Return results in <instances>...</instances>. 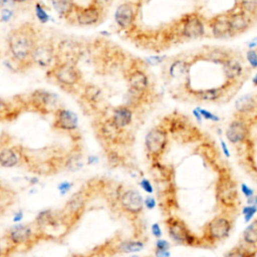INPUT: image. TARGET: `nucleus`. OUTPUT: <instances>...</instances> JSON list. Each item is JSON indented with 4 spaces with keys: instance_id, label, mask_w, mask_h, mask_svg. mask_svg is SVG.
Returning <instances> with one entry per match:
<instances>
[{
    "instance_id": "f257e3e1",
    "label": "nucleus",
    "mask_w": 257,
    "mask_h": 257,
    "mask_svg": "<svg viewBox=\"0 0 257 257\" xmlns=\"http://www.w3.org/2000/svg\"><path fill=\"white\" fill-rule=\"evenodd\" d=\"M9 51L13 58L26 63L31 60L32 52L36 46L34 33L28 26H21L11 31L8 37Z\"/></svg>"
},
{
    "instance_id": "f03ea898",
    "label": "nucleus",
    "mask_w": 257,
    "mask_h": 257,
    "mask_svg": "<svg viewBox=\"0 0 257 257\" xmlns=\"http://www.w3.org/2000/svg\"><path fill=\"white\" fill-rule=\"evenodd\" d=\"M164 125L169 132V135H171L176 141L183 144L192 143L200 137V132L193 123L190 122L186 115L179 113L168 115L167 123Z\"/></svg>"
},
{
    "instance_id": "7ed1b4c3",
    "label": "nucleus",
    "mask_w": 257,
    "mask_h": 257,
    "mask_svg": "<svg viewBox=\"0 0 257 257\" xmlns=\"http://www.w3.org/2000/svg\"><path fill=\"white\" fill-rule=\"evenodd\" d=\"M165 225L169 237L180 245L186 246H200L204 244V241L198 236H196L187 226V224L180 218L170 215L165 220Z\"/></svg>"
},
{
    "instance_id": "20e7f679",
    "label": "nucleus",
    "mask_w": 257,
    "mask_h": 257,
    "mask_svg": "<svg viewBox=\"0 0 257 257\" xmlns=\"http://www.w3.org/2000/svg\"><path fill=\"white\" fill-rule=\"evenodd\" d=\"M232 227L233 222L229 215L219 214L205 225L202 239L205 244L214 245L225 240L230 235Z\"/></svg>"
},
{
    "instance_id": "39448f33",
    "label": "nucleus",
    "mask_w": 257,
    "mask_h": 257,
    "mask_svg": "<svg viewBox=\"0 0 257 257\" xmlns=\"http://www.w3.org/2000/svg\"><path fill=\"white\" fill-rule=\"evenodd\" d=\"M169 144V132L164 124H159L147 133L145 137V151L152 161H160Z\"/></svg>"
},
{
    "instance_id": "423d86ee",
    "label": "nucleus",
    "mask_w": 257,
    "mask_h": 257,
    "mask_svg": "<svg viewBox=\"0 0 257 257\" xmlns=\"http://www.w3.org/2000/svg\"><path fill=\"white\" fill-rule=\"evenodd\" d=\"M216 198L224 209H232L238 202V189L235 181L225 172L220 173L216 184Z\"/></svg>"
},
{
    "instance_id": "0eeeda50",
    "label": "nucleus",
    "mask_w": 257,
    "mask_h": 257,
    "mask_svg": "<svg viewBox=\"0 0 257 257\" xmlns=\"http://www.w3.org/2000/svg\"><path fill=\"white\" fill-rule=\"evenodd\" d=\"M37 231H39L37 228L33 229L29 224H15L6 231L5 238L7 244L12 247L26 246L36 241L39 237Z\"/></svg>"
},
{
    "instance_id": "6e6552de",
    "label": "nucleus",
    "mask_w": 257,
    "mask_h": 257,
    "mask_svg": "<svg viewBox=\"0 0 257 257\" xmlns=\"http://www.w3.org/2000/svg\"><path fill=\"white\" fill-rule=\"evenodd\" d=\"M118 205L120 210L131 217L139 216L145 208L143 196L135 189H127L121 192L118 196Z\"/></svg>"
},
{
    "instance_id": "1a4fd4ad",
    "label": "nucleus",
    "mask_w": 257,
    "mask_h": 257,
    "mask_svg": "<svg viewBox=\"0 0 257 257\" xmlns=\"http://www.w3.org/2000/svg\"><path fill=\"white\" fill-rule=\"evenodd\" d=\"M57 100L58 97L56 94L44 89L34 90L29 99L32 107L41 113L54 112L58 108Z\"/></svg>"
},
{
    "instance_id": "9d476101",
    "label": "nucleus",
    "mask_w": 257,
    "mask_h": 257,
    "mask_svg": "<svg viewBox=\"0 0 257 257\" xmlns=\"http://www.w3.org/2000/svg\"><path fill=\"white\" fill-rule=\"evenodd\" d=\"M249 133V123L244 116L239 115L238 117L234 118L229 122L225 131V136L230 144L241 145L248 140Z\"/></svg>"
},
{
    "instance_id": "9b49d317",
    "label": "nucleus",
    "mask_w": 257,
    "mask_h": 257,
    "mask_svg": "<svg viewBox=\"0 0 257 257\" xmlns=\"http://www.w3.org/2000/svg\"><path fill=\"white\" fill-rule=\"evenodd\" d=\"M52 126L57 131L74 133L78 128V116L68 108L58 107L54 111Z\"/></svg>"
},
{
    "instance_id": "f8f14e48",
    "label": "nucleus",
    "mask_w": 257,
    "mask_h": 257,
    "mask_svg": "<svg viewBox=\"0 0 257 257\" xmlns=\"http://www.w3.org/2000/svg\"><path fill=\"white\" fill-rule=\"evenodd\" d=\"M53 75L63 86H73L80 80V74L75 64L58 63L53 68Z\"/></svg>"
},
{
    "instance_id": "ddd939ff",
    "label": "nucleus",
    "mask_w": 257,
    "mask_h": 257,
    "mask_svg": "<svg viewBox=\"0 0 257 257\" xmlns=\"http://www.w3.org/2000/svg\"><path fill=\"white\" fill-rule=\"evenodd\" d=\"M97 132L101 140L109 145L120 144V142L123 140L124 130L117 127L110 117L102 120L99 123Z\"/></svg>"
},
{
    "instance_id": "4468645a",
    "label": "nucleus",
    "mask_w": 257,
    "mask_h": 257,
    "mask_svg": "<svg viewBox=\"0 0 257 257\" xmlns=\"http://www.w3.org/2000/svg\"><path fill=\"white\" fill-rule=\"evenodd\" d=\"M228 21L232 34L236 35L247 31L253 25L254 17L238 8L228 14Z\"/></svg>"
},
{
    "instance_id": "2eb2a0df",
    "label": "nucleus",
    "mask_w": 257,
    "mask_h": 257,
    "mask_svg": "<svg viewBox=\"0 0 257 257\" xmlns=\"http://www.w3.org/2000/svg\"><path fill=\"white\" fill-rule=\"evenodd\" d=\"M55 57L53 47L48 43H41L35 46L31 55V61L41 67H49Z\"/></svg>"
},
{
    "instance_id": "dca6fc26",
    "label": "nucleus",
    "mask_w": 257,
    "mask_h": 257,
    "mask_svg": "<svg viewBox=\"0 0 257 257\" xmlns=\"http://www.w3.org/2000/svg\"><path fill=\"white\" fill-rule=\"evenodd\" d=\"M182 33L189 39H197L205 34V25L203 20L197 15L188 16L182 27Z\"/></svg>"
},
{
    "instance_id": "f3484780",
    "label": "nucleus",
    "mask_w": 257,
    "mask_h": 257,
    "mask_svg": "<svg viewBox=\"0 0 257 257\" xmlns=\"http://www.w3.org/2000/svg\"><path fill=\"white\" fill-rule=\"evenodd\" d=\"M23 153L18 147H2L0 151V164L3 168H13L21 163Z\"/></svg>"
},
{
    "instance_id": "a211bd4d",
    "label": "nucleus",
    "mask_w": 257,
    "mask_h": 257,
    "mask_svg": "<svg viewBox=\"0 0 257 257\" xmlns=\"http://www.w3.org/2000/svg\"><path fill=\"white\" fill-rule=\"evenodd\" d=\"M135 20V10L132 4L122 3L117 6L114 12V21L121 29L131 27Z\"/></svg>"
},
{
    "instance_id": "6ab92c4d",
    "label": "nucleus",
    "mask_w": 257,
    "mask_h": 257,
    "mask_svg": "<svg viewBox=\"0 0 257 257\" xmlns=\"http://www.w3.org/2000/svg\"><path fill=\"white\" fill-rule=\"evenodd\" d=\"M101 17V9L99 5L92 3L89 6L82 8L78 11L76 15V20L78 24L82 26H88L95 24L99 21Z\"/></svg>"
},
{
    "instance_id": "aec40b11",
    "label": "nucleus",
    "mask_w": 257,
    "mask_h": 257,
    "mask_svg": "<svg viewBox=\"0 0 257 257\" xmlns=\"http://www.w3.org/2000/svg\"><path fill=\"white\" fill-rule=\"evenodd\" d=\"M222 65L224 74L229 82L238 80L244 74L245 67L242 61L232 55Z\"/></svg>"
},
{
    "instance_id": "412c9836",
    "label": "nucleus",
    "mask_w": 257,
    "mask_h": 257,
    "mask_svg": "<svg viewBox=\"0 0 257 257\" xmlns=\"http://www.w3.org/2000/svg\"><path fill=\"white\" fill-rule=\"evenodd\" d=\"M127 83L131 89H135L141 92H149L150 79L145 71L141 69H133L128 72Z\"/></svg>"
},
{
    "instance_id": "4be33fe9",
    "label": "nucleus",
    "mask_w": 257,
    "mask_h": 257,
    "mask_svg": "<svg viewBox=\"0 0 257 257\" xmlns=\"http://www.w3.org/2000/svg\"><path fill=\"white\" fill-rule=\"evenodd\" d=\"M133 117H134L133 108H131L125 104H122L113 108L110 115V118L114 122V124L121 130H124L132 123Z\"/></svg>"
},
{
    "instance_id": "5701e85b",
    "label": "nucleus",
    "mask_w": 257,
    "mask_h": 257,
    "mask_svg": "<svg viewBox=\"0 0 257 257\" xmlns=\"http://www.w3.org/2000/svg\"><path fill=\"white\" fill-rule=\"evenodd\" d=\"M210 28L213 36L216 38H227L233 36L228 21V15H220L212 18L210 21Z\"/></svg>"
},
{
    "instance_id": "b1692460",
    "label": "nucleus",
    "mask_w": 257,
    "mask_h": 257,
    "mask_svg": "<svg viewBox=\"0 0 257 257\" xmlns=\"http://www.w3.org/2000/svg\"><path fill=\"white\" fill-rule=\"evenodd\" d=\"M85 205V195L82 191H78L73 194V196L67 201L63 214L67 217H75L82 212Z\"/></svg>"
},
{
    "instance_id": "393cba45",
    "label": "nucleus",
    "mask_w": 257,
    "mask_h": 257,
    "mask_svg": "<svg viewBox=\"0 0 257 257\" xmlns=\"http://www.w3.org/2000/svg\"><path fill=\"white\" fill-rule=\"evenodd\" d=\"M257 107V101L251 94H245L240 96L235 102V108L239 115L245 116L255 110Z\"/></svg>"
},
{
    "instance_id": "a878e982",
    "label": "nucleus",
    "mask_w": 257,
    "mask_h": 257,
    "mask_svg": "<svg viewBox=\"0 0 257 257\" xmlns=\"http://www.w3.org/2000/svg\"><path fill=\"white\" fill-rule=\"evenodd\" d=\"M145 243L139 239H128L122 240L117 243L114 247L115 252L117 253H137L144 249Z\"/></svg>"
},
{
    "instance_id": "bb28decb",
    "label": "nucleus",
    "mask_w": 257,
    "mask_h": 257,
    "mask_svg": "<svg viewBox=\"0 0 257 257\" xmlns=\"http://www.w3.org/2000/svg\"><path fill=\"white\" fill-rule=\"evenodd\" d=\"M58 219L54 212L51 210H43L38 213V215L35 218V227L40 231L41 229H44L45 227L53 226L57 223Z\"/></svg>"
},
{
    "instance_id": "cd10ccee",
    "label": "nucleus",
    "mask_w": 257,
    "mask_h": 257,
    "mask_svg": "<svg viewBox=\"0 0 257 257\" xmlns=\"http://www.w3.org/2000/svg\"><path fill=\"white\" fill-rule=\"evenodd\" d=\"M224 91H225V87L222 86V87H212V88L197 90L194 92V94L200 100L215 101L222 97V95L224 94Z\"/></svg>"
},
{
    "instance_id": "c85d7f7f",
    "label": "nucleus",
    "mask_w": 257,
    "mask_h": 257,
    "mask_svg": "<svg viewBox=\"0 0 257 257\" xmlns=\"http://www.w3.org/2000/svg\"><path fill=\"white\" fill-rule=\"evenodd\" d=\"M242 240L248 247L257 246V219L251 221L242 233Z\"/></svg>"
},
{
    "instance_id": "c756f323",
    "label": "nucleus",
    "mask_w": 257,
    "mask_h": 257,
    "mask_svg": "<svg viewBox=\"0 0 257 257\" xmlns=\"http://www.w3.org/2000/svg\"><path fill=\"white\" fill-rule=\"evenodd\" d=\"M63 166L68 171H78L83 167V161H82V155L79 152H73L67 158L65 159Z\"/></svg>"
},
{
    "instance_id": "7c9ffc66",
    "label": "nucleus",
    "mask_w": 257,
    "mask_h": 257,
    "mask_svg": "<svg viewBox=\"0 0 257 257\" xmlns=\"http://www.w3.org/2000/svg\"><path fill=\"white\" fill-rule=\"evenodd\" d=\"M230 56L231 54L229 53V51L222 48H213L209 50L208 53L206 54L208 60L218 64H223Z\"/></svg>"
},
{
    "instance_id": "2f4dec72",
    "label": "nucleus",
    "mask_w": 257,
    "mask_h": 257,
    "mask_svg": "<svg viewBox=\"0 0 257 257\" xmlns=\"http://www.w3.org/2000/svg\"><path fill=\"white\" fill-rule=\"evenodd\" d=\"M51 3L60 16H68L73 9V0H51Z\"/></svg>"
},
{
    "instance_id": "473e14b6",
    "label": "nucleus",
    "mask_w": 257,
    "mask_h": 257,
    "mask_svg": "<svg viewBox=\"0 0 257 257\" xmlns=\"http://www.w3.org/2000/svg\"><path fill=\"white\" fill-rule=\"evenodd\" d=\"M187 71H188V63L183 60H176L169 67V73L174 78L184 75Z\"/></svg>"
},
{
    "instance_id": "72a5a7b5",
    "label": "nucleus",
    "mask_w": 257,
    "mask_h": 257,
    "mask_svg": "<svg viewBox=\"0 0 257 257\" xmlns=\"http://www.w3.org/2000/svg\"><path fill=\"white\" fill-rule=\"evenodd\" d=\"M237 6L254 18L257 17V0H238Z\"/></svg>"
},
{
    "instance_id": "f704fd0d",
    "label": "nucleus",
    "mask_w": 257,
    "mask_h": 257,
    "mask_svg": "<svg viewBox=\"0 0 257 257\" xmlns=\"http://www.w3.org/2000/svg\"><path fill=\"white\" fill-rule=\"evenodd\" d=\"M247 248L243 246H238L234 247L231 250H229L223 257H253L255 252L250 251L248 249V246L246 245Z\"/></svg>"
},
{
    "instance_id": "c9c22d12",
    "label": "nucleus",
    "mask_w": 257,
    "mask_h": 257,
    "mask_svg": "<svg viewBox=\"0 0 257 257\" xmlns=\"http://www.w3.org/2000/svg\"><path fill=\"white\" fill-rule=\"evenodd\" d=\"M257 214V206L247 204L242 208V215L245 223H250L254 216Z\"/></svg>"
},
{
    "instance_id": "e433bc0d",
    "label": "nucleus",
    "mask_w": 257,
    "mask_h": 257,
    "mask_svg": "<svg viewBox=\"0 0 257 257\" xmlns=\"http://www.w3.org/2000/svg\"><path fill=\"white\" fill-rule=\"evenodd\" d=\"M85 96L90 102H97L100 99V90L95 86H89L85 89Z\"/></svg>"
},
{
    "instance_id": "4c0bfd02",
    "label": "nucleus",
    "mask_w": 257,
    "mask_h": 257,
    "mask_svg": "<svg viewBox=\"0 0 257 257\" xmlns=\"http://www.w3.org/2000/svg\"><path fill=\"white\" fill-rule=\"evenodd\" d=\"M246 60L251 68H253V69L257 68V48L247 49Z\"/></svg>"
},
{
    "instance_id": "58836bf2",
    "label": "nucleus",
    "mask_w": 257,
    "mask_h": 257,
    "mask_svg": "<svg viewBox=\"0 0 257 257\" xmlns=\"http://www.w3.org/2000/svg\"><path fill=\"white\" fill-rule=\"evenodd\" d=\"M35 14L37 16V19L41 23H46L49 20V15L47 14L45 9L39 3L35 4Z\"/></svg>"
},
{
    "instance_id": "ea45409f",
    "label": "nucleus",
    "mask_w": 257,
    "mask_h": 257,
    "mask_svg": "<svg viewBox=\"0 0 257 257\" xmlns=\"http://www.w3.org/2000/svg\"><path fill=\"white\" fill-rule=\"evenodd\" d=\"M140 187L149 195H152L154 192H155V187L154 185L152 184V182L147 179V178H144L140 181Z\"/></svg>"
},
{
    "instance_id": "a19ab883",
    "label": "nucleus",
    "mask_w": 257,
    "mask_h": 257,
    "mask_svg": "<svg viewBox=\"0 0 257 257\" xmlns=\"http://www.w3.org/2000/svg\"><path fill=\"white\" fill-rule=\"evenodd\" d=\"M198 108H199V110H200L204 119H207V120H210V121H213V122H217V121L220 120V117L217 114L213 113L212 111H209V110H207L205 108H202V107H198Z\"/></svg>"
},
{
    "instance_id": "79ce46f5",
    "label": "nucleus",
    "mask_w": 257,
    "mask_h": 257,
    "mask_svg": "<svg viewBox=\"0 0 257 257\" xmlns=\"http://www.w3.org/2000/svg\"><path fill=\"white\" fill-rule=\"evenodd\" d=\"M72 187H73V183H71L69 181H62L61 183L58 184L57 190L60 195H65L66 193H68L70 191V189Z\"/></svg>"
},
{
    "instance_id": "37998d69",
    "label": "nucleus",
    "mask_w": 257,
    "mask_h": 257,
    "mask_svg": "<svg viewBox=\"0 0 257 257\" xmlns=\"http://www.w3.org/2000/svg\"><path fill=\"white\" fill-rule=\"evenodd\" d=\"M240 189H241L242 194H243L244 197L246 198V200L249 199V198H251V197H253V196L255 195L254 190H253L251 187H249L247 184H245V183H242V184H241Z\"/></svg>"
},
{
    "instance_id": "c03bdc74",
    "label": "nucleus",
    "mask_w": 257,
    "mask_h": 257,
    "mask_svg": "<svg viewBox=\"0 0 257 257\" xmlns=\"http://www.w3.org/2000/svg\"><path fill=\"white\" fill-rule=\"evenodd\" d=\"M155 249L170 250V243L166 239L159 238V239H157V241L155 243Z\"/></svg>"
},
{
    "instance_id": "a18cd8bd",
    "label": "nucleus",
    "mask_w": 257,
    "mask_h": 257,
    "mask_svg": "<svg viewBox=\"0 0 257 257\" xmlns=\"http://www.w3.org/2000/svg\"><path fill=\"white\" fill-rule=\"evenodd\" d=\"M13 16V11L10 8L3 7L1 10V21L2 22H8Z\"/></svg>"
},
{
    "instance_id": "49530a36",
    "label": "nucleus",
    "mask_w": 257,
    "mask_h": 257,
    "mask_svg": "<svg viewBox=\"0 0 257 257\" xmlns=\"http://www.w3.org/2000/svg\"><path fill=\"white\" fill-rule=\"evenodd\" d=\"M144 203H145V207L149 210H153L156 205H157V200L155 197H153L152 195H148L145 199H144Z\"/></svg>"
},
{
    "instance_id": "de8ad7c7",
    "label": "nucleus",
    "mask_w": 257,
    "mask_h": 257,
    "mask_svg": "<svg viewBox=\"0 0 257 257\" xmlns=\"http://www.w3.org/2000/svg\"><path fill=\"white\" fill-rule=\"evenodd\" d=\"M151 231H152L153 236H154L156 239L162 238V229H161V226H160L159 223H157V222L154 223V224L152 225Z\"/></svg>"
},
{
    "instance_id": "09e8293b",
    "label": "nucleus",
    "mask_w": 257,
    "mask_h": 257,
    "mask_svg": "<svg viewBox=\"0 0 257 257\" xmlns=\"http://www.w3.org/2000/svg\"><path fill=\"white\" fill-rule=\"evenodd\" d=\"M220 146H221L223 155H224L226 158H230L231 153H230V150H229V148H228V146H227V143H226L224 140H221V141H220Z\"/></svg>"
},
{
    "instance_id": "8fccbe9b",
    "label": "nucleus",
    "mask_w": 257,
    "mask_h": 257,
    "mask_svg": "<svg viewBox=\"0 0 257 257\" xmlns=\"http://www.w3.org/2000/svg\"><path fill=\"white\" fill-rule=\"evenodd\" d=\"M155 257H171V252L170 250H159L155 249L154 250Z\"/></svg>"
},
{
    "instance_id": "3c124183",
    "label": "nucleus",
    "mask_w": 257,
    "mask_h": 257,
    "mask_svg": "<svg viewBox=\"0 0 257 257\" xmlns=\"http://www.w3.org/2000/svg\"><path fill=\"white\" fill-rule=\"evenodd\" d=\"M192 113H193V115H194L195 119L197 120V122H198V123H202V120H203L204 118H203V116H202V114H201V112H200L199 108H198V107L194 108V109H193V111H192Z\"/></svg>"
},
{
    "instance_id": "603ef678",
    "label": "nucleus",
    "mask_w": 257,
    "mask_h": 257,
    "mask_svg": "<svg viewBox=\"0 0 257 257\" xmlns=\"http://www.w3.org/2000/svg\"><path fill=\"white\" fill-rule=\"evenodd\" d=\"M23 217H24L23 212H22V211H17V212H15L14 215H13V221H14L15 223H19L20 221H22Z\"/></svg>"
},
{
    "instance_id": "864d4df0",
    "label": "nucleus",
    "mask_w": 257,
    "mask_h": 257,
    "mask_svg": "<svg viewBox=\"0 0 257 257\" xmlns=\"http://www.w3.org/2000/svg\"><path fill=\"white\" fill-rule=\"evenodd\" d=\"M248 49H253V48H257V36L251 38L247 43H246Z\"/></svg>"
},
{
    "instance_id": "5fc2aeb1",
    "label": "nucleus",
    "mask_w": 257,
    "mask_h": 257,
    "mask_svg": "<svg viewBox=\"0 0 257 257\" xmlns=\"http://www.w3.org/2000/svg\"><path fill=\"white\" fill-rule=\"evenodd\" d=\"M97 162V158L95 156H88L87 158V164L88 165H93Z\"/></svg>"
},
{
    "instance_id": "6e6d98bb",
    "label": "nucleus",
    "mask_w": 257,
    "mask_h": 257,
    "mask_svg": "<svg viewBox=\"0 0 257 257\" xmlns=\"http://www.w3.org/2000/svg\"><path fill=\"white\" fill-rule=\"evenodd\" d=\"M0 2H1V6H2V7H4V6H10L11 4L15 3L14 0H0Z\"/></svg>"
},
{
    "instance_id": "4d7b16f0",
    "label": "nucleus",
    "mask_w": 257,
    "mask_h": 257,
    "mask_svg": "<svg viewBox=\"0 0 257 257\" xmlns=\"http://www.w3.org/2000/svg\"><path fill=\"white\" fill-rule=\"evenodd\" d=\"M93 1V3H95V4H97V5H101V4H105V3H107L109 0H92Z\"/></svg>"
},
{
    "instance_id": "13d9d810",
    "label": "nucleus",
    "mask_w": 257,
    "mask_h": 257,
    "mask_svg": "<svg viewBox=\"0 0 257 257\" xmlns=\"http://www.w3.org/2000/svg\"><path fill=\"white\" fill-rule=\"evenodd\" d=\"M252 83H253V85L257 86V73L253 76V78H252Z\"/></svg>"
},
{
    "instance_id": "bf43d9fd",
    "label": "nucleus",
    "mask_w": 257,
    "mask_h": 257,
    "mask_svg": "<svg viewBox=\"0 0 257 257\" xmlns=\"http://www.w3.org/2000/svg\"><path fill=\"white\" fill-rule=\"evenodd\" d=\"M15 1V3H24V2H26L27 0H14Z\"/></svg>"
},
{
    "instance_id": "052dcab7",
    "label": "nucleus",
    "mask_w": 257,
    "mask_h": 257,
    "mask_svg": "<svg viewBox=\"0 0 257 257\" xmlns=\"http://www.w3.org/2000/svg\"><path fill=\"white\" fill-rule=\"evenodd\" d=\"M130 257H142V256H139V255H132V256H130Z\"/></svg>"
},
{
    "instance_id": "680f3d73",
    "label": "nucleus",
    "mask_w": 257,
    "mask_h": 257,
    "mask_svg": "<svg viewBox=\"0 0 257 257\" xmlns=\"http://www.w3.org/2000/svg\"><path fill=\"white\" fill-rule=\"evenodd\" d=\"M78 257H90V256H86V255H82V256H78Z\"/></svg>"
}]
</instances>
